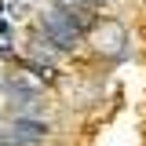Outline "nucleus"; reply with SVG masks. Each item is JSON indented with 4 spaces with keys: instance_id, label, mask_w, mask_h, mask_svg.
Segmentation results:
<instances>
[{
    "instance_id": "f03ea898",
    "label": "nucleus",
    "mask_w": 146,
    "mask_h": 146,
    "mask_svg": "<svg viewBox=\"0 0 146 146\" xmlns=\"http://www.w3.org/2000/svg\"><path fill=\"white\" fill-rule=\"evenodd\" d=\"M51 11L62 18L66 26H73L80 36H84L91 26H95V15H91V11H84V7H73V4H62V0H55V7H51Z\"/></svg>"
},
{
    "instance_id": "f257e3e1",
    "label": "nucleus",
    "mask_w": 146,
    "mask_h": 146,
    "mask_svg": "<svg viewBox=\"0 0 146 146\" xmlns=\"http://www.w3.org/2000/svg\"><path fill=\"white\" fill-rule=\"evenodd\" d=\"M40 33L51 40L58 51H73L77 44H80V33L73 29V26H66L62 18L55 15V11H48V15H40Z\"/></svg>"
},
{
    "instance_id": "7ed1b4c3",
    "label": "nucleus",
    "mask_w": 146,
    "mask_h": 146,
    "mask_svg": "<svg viewBox=\"0 0 146 146\" xmlns=\"http://www.w3.org/2000/svg\"><path fill=\"white\" fill-rule=\"evenodd\" d=\"M62 4H73V7H84V11H95V7H102L106 0H62Z\"/></svg>"
}]
</instances>
